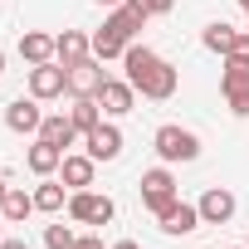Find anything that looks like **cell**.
<instances>
[{"mask_svg":"<svg viewBox=\"0 0 249 249\" xmlns=\"http://www.w3.org/2000/svg\"><path fill=\"white\" fill-rule=\"evenodd\" d=\"M122 64H127V83L142 93V98H152V103H166L171 93H176V83H181V73L157 54V49H147V44H127V54H122Z\"/></svg>","mask_w":249,"mask_h":249,"instance_id":"cell-1","label":"cell"},{"mask_svg":"<svg viewBox=\"0 0 249 249\" xmlns=\"http://www.w3.org/2000/svg\"><path fill=\"white\" fill-rule=\"evenodd\" d=\"M152 152H157L166 166H176V161H196V157H200V137H196L191 127L166 122V127H157V137H152Z\"/></svg>","mask_w":249,"mask_h":249,"instance_id":"cell-2","label":"cell"},{"mask_svg":"<svg viewBox=\"0 0 249 249\" xmlns=\"http://www.w3.org/2000/svg\"><path fill=\"white\" fill-rule=\"evenodd\" d=\"M142 205L152 210V215H161L171 200H176V176H171V166L161 161V166H152V171H142Z\"/></svg>","mask_w":249,"mask_h":249,"instance_id":"cell-3","label":"cell"},{"mask_svg":"<svg viewBox=\"0 0 249 249\" xmlns=\"http://www.w3.org/2000/svg\"><path fill=\"white\" fill-rule=\"evenodd\" d=\"M112 215H117L112 196H98V191H73L69 196V220H78V225H112Z\"/></svg>","mask_w":249,"mask_h":249,"instance_id":"cell-4","label":"cell"},{"mask_svg":"<svg viewBox=\"0 0 249 249\" xmlns=\"http://www.w3.org/2000/svg\"><path fill=\"white\" fill-rule=\"evenodd\" d=\"M220 88H225V98H230V112H234V117H249V64H244V59H225Z\"/></svg>","mask_w":249,"mask_h":249,"instance_id":"cell-5","label":"cell"},{"mask_svg":"<svg viewBox=\"0 0 249 249\" xmlns=\"http://www.w3.org/2000/svg\"><path fill=\"white\" fill-rule=\"evenodd\" d=\"M69 93V69L54 59V64H35L30 69V98L49 103V98H64Z\"/></svg>","mask_w":249,"mask_h":249,"instance_id":"cell-6","label":"cell"},{"mask_svg":"<svg viewBox=\"0 0 249 249\" xmlns=\"http://www.w3.org/2000/svg\"><path fill=\"white\" fill-rule=\"evenodd\" d=\"M103 83H107V73H103V59H98V54L69 64V93H73V98H98Z\"/></svg>","mask_w":249,"mask_h":249,"instance_id":"cell-7","label":"cell"},{"mask_svg":"<svg viewBox=\"0 0 249 249\" xmlns=\"http://www.w3.org/2000/svg\"><path fill=\"white\" fill-rule=\"evenodd\" d=\"M157 225H161V234H176V239H186V234H196L200 230V205H191V200H171L161 215H157Z\"/></svg>","mask_w":249,"mask_h":249,"instance_id":"cell-8","label":"cell"},{"mask_svg":"<svg viewBox=\"0 0 249 249\" xmlns=\"http://www.w3.org/2000/svg\"><path fill=\"white\" fill-rule=\"evenodd\" d=\"M147 20H152V15H147V10L137 5V0H122V5H112V15H107L103 25H107L112 35H122V39L132 44V39H137V35L147 30Z\"/></svg>","mask_w":249,"mask_h":249,"instance_id":"cell-9","label":"cell"},{"mask_svg":"<svg viewBox=\"0 0 249 249\" xmlns=\"http://www.w3.org/2000/svg\"><path fill=\"white\" fill-rule=\"evenodd\" d=\"M83 147L93 161H117L122 157V132H117V122H98L93 132H83Z\"/></svg>","mask_w":249,"mask_h":249,"instance_id":"cell-10","label":"cell"},{"mask_svg":"<svg viewBox=\"0 0 249 249\" xmlns=\"http://www.w3.org/2000/svg\"><path fill=\"white\" fill-rule=\"evenodd\" d=\"M234 210H239V200H234V191H225V186H210V191L200 196V225H230Z\"/></svg>","mask_w":249,"mask_h":249,"instance_id":"cell-11","label":"cell"},{"mask_svg":"<svg viewBox=\"0 0 249 249\" xmlns=\"http://www.w3.org/2000/svg\"><path fill=\"white\" fill-rule=\"evenodd\" d=\"M39 122H44L39 98H15V103L5 107V127L20 132V137H39Z\"/></svg>","mask_w":249,"mask_h":249,"instance_id":"cell-12","label":"cell"},{"mask_svg":"<svg viewBox=\"0 0 249 249\" xmlns=\"http://www.w3.org/2000/svg\"><path fill=\"white\" fill-rule=\"evenodd\" d=\"M132 103H137V88H132L127 78H107V83L98 88V107H103L107 117H122V112H132Z\"/></svg>","mask_w":249,"mask_h":249,"instance_id":"cell-13","label":"cell"},{"mask_svg":"<svg viewBox=\"0 0 249 249\" xmlns=\"http://www.w3.org/2000/svg\"><path fill=\"white\" fill-rule=\"evenodd\" d=\"M93 171H98V161L83 152V157H73V152H64V166H59V181L69 186V191H88L93 186Z\"/></svg>","mask_w":249,"mask_h":249,"instance_id":"cell-14","label":"cell"},{"mask_svg":"<svg viewBox=\"0 0 249 249\" xmlns=\"http://www.w3.org/2000/svg\"><path fill=\"white\" fill-rule=\"evenodd\" d=\"M93 54V39L83 35V30H64V35H54V59L69 69V64H78V59H88Z\"/></svg>","mask_w":249,"mask_h":249,"instance_id":"cell-15","label":"cell"},{"mask_svg":"<svg viewBox=\"0 0 249 249\" xmlns=\"http://www.w3.org/2000/svg\"><path fill=\"white\" fill-rule=\"evenodd\" d=\"M39 137H44V142H54L59 152H69V147H73V137H78V127H73V117H69V112H44Z\"/></svg>","mask_w":249,"mask_h":249,"instance_id":"cell-16","label":"cell"},{"mask_svg":"<svg viewBox=\"0 0 249 249\" xmlns=\"http://www.w3.org/2000/svg\"><path fill=\"white\" fill-rule=\"evenodd\" d=\"M20 59L35 69V64H54V35L44 30H25L20 35Z\"/></svg>","mask_w":249,"mask_h":249,"instance_id":"cell-17","label":"cell"},{"mask_svg":"<svg viewBox=\"0 0 249 249\" xmlns=\"http://www.w3.org/2000/svg\"><path fill=\"white\" fill-rule=\"evenodd\" d=\"M25 166H30L35 176H54V171L64 166V152H59L54 142H44V137H35V147L25 152Z\"/></svg>","mask_w":249,"mask_h":249,"instance_id":"cell-18","label":"cell"},{"mask_svg":"<svg viewBox=\"0 0 249 249\" xmlns=\"http://www.w3.org/2000/svg\"><path fill=\"white\" fill-rule=\"evenodd\" d=\"M234 39H239V30H234V25H225V20H215V25H205V35H200V44H205L210 54H220V59H230V49H234Z\"/></svg>","mask_w":249,"mask_h":249,"instance_id":"cell-19","label":"cell"},{"mask_svg":"<svg viewBox=\"0 0 249 249\" xmlns=\"http://www.w3.org/2000/svg\"><path fill=\"white\" fill-rule=\"evenodd\" d=\"M64 205H69V200H64V181H49V176H44V181L35 186V210H44V215H59Z\"/></svg>","mask_w":249,"mask_h":249,"instance_id":"cell-20","label":"cell"},{"mask_svg":"<svg viewBox=\"0 0 249 249\" xmlns=\"http://www.w3.org/2000/svg\"><path fill=\"white\" fill-rule=\"evenodd\" d=\"M69 117H73V127H78V137H83V132H93L98 122H103V107H98V98H73Z\"/></svg>","mask_w":249,"mask_h":249,"instance_id":"cell-21","label":"cell"},{"mask_svg":"<svg viewBox=\"0 0 249 249\" xmlns=\"http://www.w3.org/2000/svg\"><path fill=\"white\" fill-rule=\"evenodd\" d=\"M0 215H5V225H25V220L35 215V196H25V191L10 186V196H5V205H0Z\"/></svg>","mask_w":249,"mask_h":249,"instance_id":"cell-22","label":"cell"},{"mask_svg":"<svg viewBox=\"0 0 249 249\" xmlns=\"http://www.w3.org/2000/svg\"><path fill=\"white\" fill-rule=\"evenodd\" d=\"M93 54H98L103 64H107V59H122V54H127V39H122V35H112V30L103 25V30L93 35Z\"/></svg>","mask_w":249,"mask_h":249,"instance_id":"cell-23","label":"cell"},{"mask_svg":"<svg viewBox=\"0 0 249 249\" xmlns=\"http://www.w3.org/2000/svg\"><path fill=\"white\" fill-rule=\"evenodd\" d=\"M73 244H78V234L69 225H49L44 230V249H73Z\"/></svg>","mask_w":249,"mask_h":249,"instance_id":"cell-24","label":"cell"},{"mask_svg":"<svg viewBox=\"0 0 249 249\" xmlns=\"http://www.w3.org/2000/svg\"><path fill=\"white\" fill-rule=\"evenodd\" d=\"M137 5H142L147 15H171V5H176V0H137Z\"/></svg>","mask_w":249,"mask_h":249,"instance_id":"cell-25","label":"cell"},{"mask_svg":"<svg viewBox=\"0 0 249 249\" xmlns=\"http://www.w3.org/2000/svg\"><path fill=\"white\" fill-rule=\"evenodd\" d=\"M230 59H244V64H249V30H239V39H234V49H230Z\"/></svg>","mask_w":249,"mask_h":249,"instance_id":"cell-26","label":"cell"},{"mask_svg":"<svg viewBox=\"0 0 249 249\" xmlns=\"http://www.w3.org/2000/svg\"><path fill=\"white\" fill-rule=\"evenodd\" d=\"M73 249H103V239H98V234H78V244H73Z\"/></svg>","mask_w":249,"mask_h":249,"instance_id":"cell-27","label":"cell"},{"mask_svg":"<svg viewBox=\"0 0 249 249\" xmlns=\"http://www.w3.org/2000/svg\"><path fill=\"white\" fill-rule=\"evenodd\" d=\"M0 249H30V239H0Z\"/></svg>","mask_w":249,"mask_h":249,"instance_id":"cell-28","label":"cell"},{"mask_svg":"<svg viewBox=\"0 0 249 249\" xmlns=\"http://www.w3.org/2000/svg\"><path fill=\"white\" fill-rule=\"evenodd\" d=\"M107 249H142L137 239H117V244H107Z\"/></svg>","mask_w":249,"mask_h":249,"instance_id":"cell-29","label":"cell"},{"mask_svg":"<svg viewBox=\"0 0 249 249\" xmlns=\"http://www.w3.org/2000/svg\"><path fill=\"white\" fill-rule=\"evenodd\" d=\"M5 196H10V186H5V176H0V205H5Z\"/></svg>","mask_w":249,"mask_h":249,"instance_id":"cell-30","label":"cell"},{"mask_svg":"<svg viewBox=\"0 0 249 249\" xmlns=\"http://www.w3.org/2000/svg\"><path fill=\"white\" fill-rule=\"evenodd\" d=\"M93 5H107V10H112V5H122V0H93Z\"/></svg>","mask_w":249,"mask_h":249,"instance_id":"cell-31","label":"cell"},{"mask_svg":"<svg viewBox=\"0 0 249 249\" xmlns=\"http://www.w3.org/2000/svg\"><path fill=\"white\" fill-rule=\"evenodd\" d=\"M0 239H5V215H0Z\"/></svg>","mask_w":249,"mask_h":249,"instance_id":"cell-32","label":"cell"},{"mask_svg":"<svg viewBox=\"0 0 249 249\" xmlns=\"http://www.w3.org/2000/svg\"><path fill=\"white\" fill-rule=\"evenodd\" d=\"M239 10H244V15H249V0H239Z\"/></svg>","mask_w":249,"mask_h":249,"instance_id":"cell-33","label":"cell"},{"mask_svg":"<svg viewBox=\"0 0 249 249\" xmlns=\"http://www.w3.org/2000/svg\"><path fill=\"white\" fill-rule=\"evenodd\" d=\"M0 73H5V54H0Z\"/></svg>","mask_w":249,"mask_h":249,"instance_id":"cell-34","label":"cell"},{"mask_svg":"<svg viewBox=\"0 0 249 249\" xmlns=\"http://www.w3.org/2000/svg\"><path fill=\"white\" fill-rule=\"evenodd\" d=\"M234 249H244V244H234Z\"/></svg>","mask_w":249,"mask_h":249,"instance_id":"cell-35","label":"cell"},{"mask_svg":"<svg viewBox=\"0 0 249 249\" xmlns=\"http://www.w3.org/2000/svg\"><path fill=\"white\" fill-rule=\"evenodd\" d=\"M244 249H249V244H244Z\"/></svg>","mask_w":249,"mask_h":249,"instance_id":"cell-36","label":"cell"}]
</instances>
